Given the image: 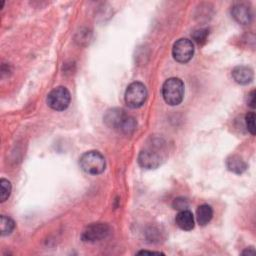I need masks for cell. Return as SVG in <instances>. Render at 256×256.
<instances>
[{
  "mask_svg": "<svg viewBox=\"0 0 256 256\" xmlns=\"http://www.w3.org/2000/svg\"><path fill=\"white\" fill-rule=\"evenodd\" d=\"M105 123L124 134H131L137 126V122L134 117L127 114L123 109H111L107 111L104 116Z\"/></svg>",
  "mask_w": 256,
  "mask_h": 256,
  "instance_id": "obj_1",
  "label": "cell"
},
{
  "mask_svg": "<svg viewBox=\"0 0 256 256\" xmlns=\"http://www.w3.org/2000/svg\"><path fill=\"white\" fill-rule=\"evenodd\" d=\"M176 225L185 231H190L194 228V216L188 209L181 210L175 217Z\"/></svg>",
  "mask_w": 256,
  "mask_h": 256,
  "instance_id": "obj_11",
  "label": "cell"
},
{
  "mask_svg": "<svg viewBox=\"0 0 256 256\" xmlns=\"http://www.w3.org/2000/svg\"><path fill=\"white\" fill-rule=\"evenodd\" d=\"M162 96L164 101L171 106L178 105L184 97V83L180 78L171 77L162 86Z\"/></svg>",
  "mask_w": 256,
  "mask_h": 256,
  "instance_id": "obj_4",
  "label": "cell"
},
{
  "mask_svg": "<svg viewBox=\"0 0 256 256\" xmlns=\"http://www.w3.org/2000/svg\"><path fill=\"white\" fill-rule=\"evenodd\" d=\"M110 226L106 223H92L88 225L82 232L81 239L84 242L95 243L104 240L110 234Z\"/></svg>",
  "mask_w": 256,
  "mask_h": 256,
  "instance_id": "obj_7",
  "label": "cell"
},
{
  "mask_svg": "<svg viewBox=\"0 0 256 256\" xmlns=\"http://www.w3.org/2000/svg\"><path fill=\"white\" fill-rule=\"evenodd\" d=\"M254 253H255V250L253 249V247H250V248H248V249H246L245 251L242 252L243 255H245V254H254Z\"/></svg>",
  "mask_w": 256,
  "mask_h": 256,
  "instance_id": "obj_21",
  "label": "cell"
},
{
  "mask_svg": "<svg viewBox=\"0 0 256 256\" xmlns=\"http://www.w3.org/2000/svg\"><path fill=\"white\" fill-rule=\"evenodd\" d=\"M231 15L241 25H248L252 20L251 8L245 3H237L231 9Z\"/></svg>",
  "mask_w": 256,
  "mask_h": 256,
  "instance_id": "obj_9",
  "label": "cell"
},
{
  "mask_svg": "<svg viewBox=\"0 0 256 256\" xmlns=\"http://www.w3.org/2000/svg\"><path fill=\"white\" fill-rule=\"evenodd\" d=\"M147 95H148L147 89L143 83L138 81L133 82L130 85H128L125 91V95H124L125 103L127 104L128 107L132 109L139 108L146 101Z\"/></svg>",
  "mask_w": 256,
  "mask_h": 256,
  "instance_id": "obj_5",
  "label": "cell"
},
{
  "mask_svg": "<svg viewBox=\"0 0 256 256\" xmlns=\"http://www.w3.org/2000/svg\"><path fill=\"white\" fill-rule=\"evenodd\" d=\"M213 217L212 207L208 204H202L197 208L196 211V219L199 225L205 226L207 225Z\"/></svg>",
  "mask_w": 256,
  "mask_h": 256,
  "instance_id": "obj_13",
  "label": "cell"
},
{
  "mask_svg": "<svg viewBox=\"0 0 256 256\" xmlns=\"http://www.w3.org/2000/svg\"><path fill=\"white\" fill-rule=\"evenodd\" d=\"M173 207H174V209H177V210H180V211L185 210V209L188 208V201L185 198L178 197V198L174 199Z\"/></svg>",
  "mask_w": 256,
  "mask_h": 256,
  "instance_id": "obj_18",
  "label": "cell"
},
{
  "mask_svg": "<svg viewBox=\"0 0 256 256\" xmlns=\"http://www.w3.org/2000/svg\"><path fill=\"white\" fill-rule=\"evenodd\" d=\"M194 54L193 42L187 38L177 40L172 48V55L179 63H186L191 60Z\"/></svg>",
  "mask_w": 256,
  "mask_h": 256,
  "instance_id": "obj_8",
  "label": "cell"
},
{
  "mask_svg": "<svg viewBox=\"0 0 256 256\" xmlns=\"http://www.w3.org/2000/svg\"><path fill=\"white\" fill-rule=\"evenodd\" d=\"M0 227H1V235L5 236V235H9L15 227V223L14 221L5 215H1L0 217Z\"/></svg>",
  "mask_w": 256,
  "mask_h": 256,
  "instance_id": "obj_14",
  "label": "cell"
},
{
  "mask_svg": "<svg viewBox=\"0 0 256 256\" xmlns=\"http://www.w3.org/2000/svg\"><path fill=\"white\" fill-rule=\"evenodd\" d=\"M232 77L236 83L246 85L253 79V70L248 66L239 65L232 70Z\"/></svg>",
  "mask_w": 256,
  "mask_h": 256,
  "instance_id": "obj_10",
  "label": "cell"
},
{
  "mask_svg": "<svg viewBox=\"0 0 256 256\" xmlns=\"http://www.w3.org/2000/svg\"><path fill=\"white\" fill-rule=\"evenodd\" d=\"M11 193V183L7 179L1 178L0 180V201L5 202Z\"/></svg>",
  "mask_w": 256,
  "mask_h": 256,
  "instance_id": "obj_15",
  "label": "cell"
},
{
  "mask_svg": "<svg viewBox=\"0 0 256 256\" xmlns=\"http://www.w3.org/2000/svg\"><path fill=\"white\" fill-rule=\"evenodd\" d=\"M71 101V95L66 87L58 86L52 89L47 96L48 106L56 111H63L67 109Z\"/></svg>",
  "mask_w": 256,
  "mask_h": 256,
  "instance_id": "obj_6",
  "label": "cell"
},
{
  "mask_svg": "<svg viewBox=\"0 0 256 256\" xmlns=\"http://www.w3.org/2000/svg\"><path fill=\"white\" fill-rule=\"evenodd\" d=\"M164 145L160 140H154L142 149L138 155V164L145 169L159 167L164 159Z\"/></svg>",
  "mask_w": 256,
  "mask_h": 256,
  "instance_id": "obj_2",
  "label": "cell"
},
{
  "mask_svg": "<svg viewBox=\"0 0 256 256\" xmlns=\"http://www.w3.org/2000/svg\"><path fill=\"white\" fill-rule=\"evenodd\" d=\"M79 165L87 174L98 175L105 170L106 161L104 156L99 151L90 150L81 155Z\"/></svg>",
  "mask_w": 256,
  "mask_h": 256,
  "instance_id": "obj_3",
  "label": "cell"
},
{
  "mask_svg": "<svg viewBox=\"0 0 256 256\" xmlns=\"http://www.w3.org/2000/svg\"><path fill=\"white\" fill-rule=\"evenodd\" d=\"M226 167L229 171L235 174H242L247 169L246 162L236 154L230 155L226 160Z\"/></svg>",
  "mask_w": 256,
  "mask_h": 256,
  "instance_id": "obj_12",
  "label": "cell"
},
{
  "mask_svg": "<svg viewBox=\"0 0 256 256\" xmlns=\"http://www.w3.org/2000/svg\"><path fill=\"white\" fill-rule=\"evenodd\" d=\"M208 35H209V29H207V28H200V29L195 30L193 32L192 39L198 45H203L206 42Z\"/></svg>",
  "mask_w": 256,
  "mask_h": 256,
  "instance_id": "obj_16",
  "label": "cell"
},
{
  "mask_svg": "<svg viewBox=\"0 0 256 256\" xmlns=\"http://www.w3.org/2000/svg\"><path fill=\"white\" fill-rule=\"evenodd\" d=\"M245 123L247 130L252 134L255 135L256 128H255V113L254 112H248L245 116Z\"/></svg>",
  "mask_w": 256,
  "mask_h": 256,
  "instance_id": "obj_17",
  "label": "cell"
},
{
  "mask_svg": "<svg viewBox=\"0 0 256 256\" xmlns=\"http://www.w3.org/2000/svg\"><path fill=\"white\" fill-rule=\"evenodd\" d=\"M247 104L252 109L255 108V104H256V92H255V90H252L250 93H248V95H247Z\"/></svg>",
  "mask_w": 256,
  "mask_h": 256,
  "instance_id": "obj_19",
  "label": "cell"
},
{
  "mask_svg": "<svg viewBox=\"0 0 256 256\" xmlns=\"http://www.w3.org/2000/svg\"><path fill=\"white\" fill-rule=\"evenodd\" d=\"M137 254H157V255H160V254H164V253H162V252H158V251H147V250H142V251L137 252Z\"/></svg>",
  "mask_w": 256,
  "mask_h": 256,
  "instance_id": "obj_20",
  "label": "cell"
}]
</instances>
